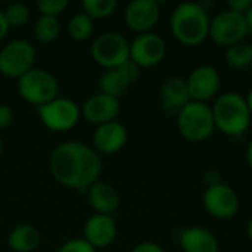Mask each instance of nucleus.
Returning a JSON list of instances; mask_svg holds the SVG:
<instances>
[{
    "label": "nucleus",
    "instance_id": "obj_1",
    "mask_svg": "<svg viewBox=\"0 0 252 252\" xmlns=\"http://www.w3.org/2000/svg\"><path fill=\"white\" fill-rule=\"evenodd\" d=\"M50 171L65 188L87 190L97 182L102 171L99 154L81 142L72 140L56 146L50 155Z\"/></svg>",
    "mask_w": 252,
    "mask_h": 252
},
{
    "label": "nucleus",
    "instance_id": "obj_2",
    "mask_svg": "<svg viewBox=\"0 0 252 252\" xmlns=\"http://www.w3.org/2000/svg\"><path fill=\"white\" fill-rule=\"evenodd\" d=\"M211 18L201 3H180L171 13L170 28L174 38L185 46H199L210 37Z\"/></svg>",
    "mask_w": 252,
    "mask_h": 252
},
{
    "label": "nucleus",
    "instance_id": "obj_3",
    "mask_svg": "<svg viewBox=\"0 0 252 252\" xmlns=\"http://www.w3.org/2000/svg\"><path fill=\"white\" fill-rule=\"evenodd\" d=\"M216 130L229 136L239 137L251 126L252 115L248 109L245 96L236 92L220 94L211 106Z\"/></svg>",
    "mask_w": 252,
    "mask_h": 252
},
{
    "label": "nucleus",
    "instance_id": "obj_4",
    "mask_svg": "<svg viewBox=\"0 0 252 252\" xmlns=\"http://www.w3.org/2000/svg\"><path fill=\"white\" fill-rule=\"evenodd\" d=\"M177 128L189 142H204L216 130L211 106L190 100L177 114Z\"/></svg>",
    "mask_w": 252,
    "mask_h": 252
},
{
    "label": "nucleus",
    "instance_id": "obj_5",
    "mask_svg": "<svg viewBox=\"0 0 252 252\" xmlns=\"http://www.w3.org/2000/svg\"><path fill=\"white\" fill-rule=\"evenodd\" d=\"M18 93L24 100L38 108L58 97L59 83L49 71L32 68L18 78Z\"/></svg>",
    "mask_w": 252,
    "mask_h": 252
},
{
    "label": "nucleus",
    "instance_id": "obj_6",
    "mask_svg": "<svg viewBox=\"0 0 252 252\" xmlns=\"http://www.w3.org/2000/svg\"><path fill=\"white\" fill-rule=\"evenodd\" d=\"M90 53L100 66L106 69L118 68L130 61V43L123 34L106 31L94 38Z\"/></svg>",
    "mask_w": 252,
    "mask_h": 252
},
{
    "label": "nucleus",
    "instance_id": "obj_7",
    "mask_svg": "<svg viewBox=\"0 0 252 252\" xmlns=\"http://www.w3.org/2000/svg\"><path fill=\"white\" fill-rule=\"evenodd\" d=\"M35 49L27 40H12L0 50V74L9 78H21L34 68Z\"/></svg>",
    "mask_w": 252,
    "mask_h": 252
},
{
    "label": "nucleus",
    "instance_id": "obj_8",
    "mask_svg": "<svg viewBox=\"0 0 252 252\" xmlns=\"http://www.w3.org/2000/svg\"><path fill=\"white\" fill-rule=\"evenodd\" d=\"M41 123L52 131H68L81 117L80 106L68 97H56L37 108Z\"/></svg>",
    "mask_w": 252,
    "mask_h": 252
},
{
    "label": "nucleus",
    "instance_id": "obj_9",
    "mask_svg": "<svg viewBox=\"0 0 252 252\" xmlns=\"http://www.w3.org/2000/svg\"><path fill=\"white\" fill-rule=\"evenodd\" d=\"M248 32L250 30L245 16L229 9L217 13L210 22V37L217 44L224 47L245 41Z\"/></svg>",
    "mask_w": 252,
    "mask_h": 252
},
{
    "label": "nucleus",
    "instance_id": "obj_10",
    "mask_svg": "<svg viewBox=\"0 0 252 252\" xmlns=\"http://www.w3.org/2000/svg\"><path fill=\"white\" fill-rule=\"evenodd\" d=\"M204 208L219 220H229L239 211L241 201L235 189L224 183H216L205 189L202 195Z\"/></svg>",
    "mask_w": 252,
    "mask_h": 252
},
{
    "label": "nucleus",
    "instance_id": "obj_11",
    "mask_svg": "<svg viewBox=\"0 0 252 252\" xmlns=\"http://www.w3.org/2000/svg\"><path fill=\"white\" fill-rule=\"evenodd\" d=\"M167 53L165 40L157 32L139 34L130 43V61L139 68H151L162 62Z\"/></svg>",
    "mask_w": 252,
    "mask_h": 252
},
{
    "label": "nucleus",
    "instance_id": "obj_12",
    "mask_svg": "<svg viewBox=\"0 0 252 252\" xmlns=\"http://www.w3.org/2000/svg\"><path fill=\"white\" fill-rule=\"evenodd\" d=\"M186 84L190 100L207 103L210 99L217 96L221 84V77L213 65H199L192 69V72L186 78Z\"/></svg>",
    "mask_w": 252,
    "mask_h": 252
},
{
    "label": "nucleus",
    "instance_id": "obj_13",
    "mask_svg": "<svg viewBox=\"0 0 252 252\" xmlns=\"http://www.w3.org/2000/svg\"><path fill=\"white\" fill-rule=\"evenodd\" d=\"M139 77L140 68L131 61L126 62L118 68L106 69L99 80L100 93L120 99L139 80Z\"/></svg>",
    "mask_w": 252,
    "mask_h": 252
},
{
    "label": "nucleus",
    "instance_id": "obj_14",
    "mask_svg": "<svg viewBox=\"0 0 252 252\" xmlns=\"http://www.w3.org/2000/svg\"><path fill=\"white\" fill-rule=\"evenodd\" d=\"M159 15L161 9L157 0H133L126 7L124 21L130 30L143 34L151 32L158 24Z\"/></svg>",
    "mask_w": 252,
    "mask_h": 252
},
{
    "label": "nucleus",
    "instance_id": "obj_15",
    "mask_svg": "<svg viewBox=\"0 0 252 252\" xmlns=\"http://www.w3.org/2000/svg\"><path fill=\"white\" fill-rule=\"evenodd\" d=\"M121 111L120 99L112 97L105 93L93 94L86 100L83 105V115L84 118L96 126H102L111 121H117L115 118L118 117Z\"/></svg>",
    "mask_w": 252,
    "mask_h": 252
},
{
    "label": "nucleus",
    "instance_id": "obj_16",
    "mask_svg": "<svg viewBox=\"0 0 252 252\" xmlns=\"http://www.w3.org/2000/svg\"><path fill=\"white\" fill-rule=\"evenodd\" d=\"M127 139V128L118 121H111L97 126V128L93 133V146L96 152L112 155L126 146Z\"/></svg>",
    "mask_w": 252,
    "mask_h": 252
},
{
    "label": "nucleus",
    "instance_id": "obj_17",
    "mask_svg": "<svg viewBox=\"0 0 252 252\" xmlns=\"http://www.w3.org/2000/svg\"><path fill=\"white\" fill-rule=\"evenodd\" d=\"M117 236V224L111 216L93 214L84 224V239L93 248H106Z\"/></svg>",
    "mask_w": 252,
    "mask_h": 252
},
{
    "label": "nucleus",
    "instance_id": "obj_18",
    "mask_svg": "<svg viewBox=\"0 0 252 252\" xmlns=\"http://www.w3.org/2000/svg\"><path fill=\"white\" fill-rule=\"evenodd\" d=\"M190 102L186 80L182 77H170L161 86V105L167 114H179L183 106Z\"/></svg>",
    "mask_w": 252,
    "mask_h": 252
},
{
    "label": "nucleus",
    "instance_id": "obj_19",
    "mask_svg": "<svg viewBox=\"0 0 252 252\" xmlns=\"http://www.w3.org/2000/svg\"><path fill=\"white\" fill-rule=\"evenodd\" d=\"M180 247L183 252H220L217 238L204 227H188L180 233Z\"/></svg>",
    "mask_w": 252,
    "mask_h": 252
},
{
    "label": "nucleus",
    "instance_id": "obj_20",
    "mask_svg": "<svg viewBox=\"0 0 252 252\" xmlns=\"http://www.w3.org/2000/svg\"><path fill=\"white\" fill-rule=\"evenodd\" d=\"M87 198L90 207L96 211V214L111 216L120 205V195L117 189L108 183L96 182L87 189Z\"/></svg>",
    "mask_w": 252,
    "mask_h": 252
},
{
    "label": "nucleus",
    "instance_id": "obj_21",
    "mask_svg": "<svg viewBox=\"0 0 252 252\" xmlns=\"http://www.w3.org/2000/svg\"><path fill=\"white\" fill-rule=\"evenodd\" d=\"M38 244L40 233L31 224H19L7 236V245L15 252H32Z\"/></svg>",
    "mask_w": 252,
    "mask_h": 252
},
{
    "label": "nucleus",
    "instance_id": "obj_22",
    "mask_svg": "<svg viewBox=\"0 0 252 252\" xmlns=\"http://www.w3.org/2000/svg\"><path fill=\"white\" fill-rule=\"evenodd\" d=\"M224 58L227 65H230L232 68L236 69L248 68L251 66L252 62V44L247 41H241L233 46H229L226 47Z\"/></svg>",
    "mask_w": 252,
    "mask_h": 252
},
{
    "label": "nucleus",
    "instance_id": "obj_23",
    "mask_svg": "<svg viewBox=\"0 0 252 252\" xmlns=\"http://www.w3.org/2000/svg\"><path fill=\"white\" fill-rule=\"evenodd\" d=\"M93 32V19L84 12L75 13L68 22V34L77 41L87 40Z\"/></svg>",
    "mask_w": 252,
    "mask_h": 252
},
{
    "label": "nucleus",
    "instance_id": "obj_24",
    "mask_svg": "<svg viewBox=\"0 0 252 252\" xmlns=\"http://www.w3.org/2000/svg\"><path fill=\"white\" fill-rule=\"evenodd\" d=\"M59 32H61V24L58 18H53V16L41 15L34 25V34L37 40H40L41 43H50L56 40Z\"/></svg>",
    "mask_w": 252,
    "mask_h": 252
},
{
    "label": "nucleus",
    "instance_id": "obj_25",
    "mask_svg": "<svg viewBox=\"0 0 252 252\" xmlns=\"http://www.w3.org/2000/svg\"><path fill=\"white\" fill-rule=\"evenodd\" d=\"M81 6L83 12L92 19H103L115 12L118 3L117 0H83Z\"/></svg>",
    "mask_w": 252,
    "mask_h": 252
},
{
    "label": "nucleus",
    "instance_id": "obj_26",
    "mask_svg": "<svg viewBox=\"0 0 252 252\" xmlns=\"http://www.w3.org/2000/svg\"><path fill=\"white\" fill-rule=\"evenodd\" d=\"M3 12L10 28H19L30 19V9L24 3H12Z\"/></svg>",
    "mask_w": 252,
    "mask_h": 252
},
{
    "label": "nucleus",
    "instance_id": "obj_27",
    "mask_svg": "<svg viewBox=\"0 0 252 252\" xmlns=\"http://www.w3.org/2000/svg\"><path fill=\"white\" fill-rule=\"evenodd\" d=\"M66 7H68L66 0H40V1H37V9L44 16L58 18V15H61Z\"/></svg>",
    "mask_w": 252,
    "mask_h": 252
},
{
    "label": "nucleus",
    "instance_id": "obj_28",
    "mask_svg": "<svg viewBox=\"0 0 252 252\" xmlns=\"http://www.w3.org/2000/svg\"><path fill=\"white\" fill-rule=\"evenodd\" d=\"M58 252H96V248H93L86 239H71L65 242Z\"/></svg>",
    "mask_w": 252,
    "mask_h": 252
},
{
    "label": "nucleus",
    "instance_id": "obj_29",
    "mask_svg": "<svg viewBox=\"0 0 252 252\" xmlns=\"http://www.w3.org/2000/svg\"><path fill=\"white\" fill-rule=\"evenodd\" d=\"M252 6V0H229L227 1V7L229 10L235 12V13H239V15H244L250 10V7Z\"/></svg>",
    "mask_w": 252,
    "mask_h": 252
},
{
    "label": "nucleus",
    "instance_id": "obj_30",
    "mask_svg": "<svg viewBox=\"0 0 252 252\" xmlns=\"http://www.w3.org/2000/svg\"><path fill=\"white\" fill-rule=\"evenodd\" d=\"M12 120H13V112H12V109H10L7 105L0 103V131L4 130L6 127H9L10 123H12Z\"/></svg>",
    "mask_w": 252,
    "mask_h": 252
},
{
    "label": "nucleus",
    "instance_id": "obj_31",
    "mask_svg": "<svg viewBox=\"0 0 252 252\" xmlns=\"http://www.w3.org/2000/svg\"><path fill=\"white\" fill-rule=\"evenodd\" d=\"M131 252H164V250L155 242H142L136 245Z\"/></svg>",
    "mask_w": 252,
    "mask_h": 252
},
{
    "label": "nucleus",
    "instance_id": "obj_32",
    "mask_svg": "<svg viewBox=\"0 0 252 252\" xmlns=\"http://www.w3.org/2000/svg\"><path fill=\"white\" fill-rule=\"evenodd\" d=\"M9 24H7V21H6V18H4V12L3 10H0V41L7 35V32H9Z\"/></svg>",
    "mask_w": 252,
    "mask_h": 252
},
{
    "label": "nucleus",
    "instance_id": "obj_33",
    "mask_svg": "<svg viewBox=\"0 0 252 252\" xmlns=\"http://www.w3.org/2000/svg\"><path fill=\"white\" fill-rule=\"evenodd\" d=\"M245 21H247V25H248L250 32H252V6L250 7V10L245 13Z\"/></svg>",
    "mask_w": 252,
    "mask_h": 252
},
{
    "label": "nucleus",
    "instance_id": "obj_34",
    "mask_svg": "<svg viewBox=\"0 0 252 252\" xmlns=\"http://www.w3.org/2000/svg\"><path fill=\"white\" fill-rule=\"evenodd\" d=\"M245 157H247V162H248V165L252 168V142L248 145V148H247Z\"/></svg>",
    "mask_w": 252,
    "mask_h": 252
},
{
    "label": "nucleus",
    "instance_id": "obj_35",
    "mask_svg": "<svg viewBox=\"0 0 252 252\" xmlns=\"http://www.w3.org/2000/svg\"><path fill=\"white\" fill-rule=\"evenodd\" d=\"M245 100H247L248 109H250V112H251V115H252V89L248 92V94L245 96Z\"/></svg>",
    "mask_w": 252,
    "mask_h": 252
},
{
    "label": "nucleus",
    "instance_id": "obj_36",
    "mask_svg": "<svg viewBox=\"0 0 252 252\" xmlns=\"http://www.w3.org/2000/svg\"><path fill=\"white\" fill-rule=\"evenodd\" d=\"M247 235H248V238H250V241L252 242V220L248 223V227H247Z\"/></svg>",
    "mask_w": 252,
    "mask_h": 252
},
{
    "label": "nucleus",
    "instance_id": "obj_37",
    "mask_svg": "<svg viewBox=\"0 0 252 252\" xmlns=\"http://www.w3.org/2000/svg\"><path fill=\"white\" fill-rule=\"evenodd\" d=\"M1 152H3V140H1V136H0V157H1Z\"/></svg>",
    "mask_w": 252,
    "mask_h": 252
},
{
    "label": "nucleus",
    "instance_id": "obj_38",
    "mask_svg": "<svg viewBox=\"0 0 252 252\" xmlns=\"http://www.w3.org/2000/svg\"><path fill=\"white\" fill-rule=\"evenodd\" d=\"M250 68H251V69H252V62H251V66H250Z\"/></svg>",
    "mask_w": 252,
    "mask_h": 252
}]
</instances>
